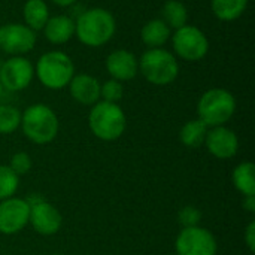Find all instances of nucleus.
<instances>
[{"label": "nucleus", "mask_w": 255, "mask_h": 255, "mask_svg": "<svg viewBox=\"0 0 255 255\" xmlns=\"http://www.w3.org/2000/svg\"><path fill=\"white\" fill-rule=\"evenodd\" d=\"M117 30L114 15L103 7H91L82 12L75 21V34L79 42L97 48L108 43Z\"/></svg>", "instance_id": "nucleus-1"}, {"label": "nucleus", "mask_w": 255, "mask_h": 255, "mask_svg": "<svg viewBox=\"0 0 255 255\" xmlns=\"http://www.w3.org/2000/svg\"><path fill=\"white\" fill-rule=\"evenodd\" d=\"M21 128L28 140L45 145L55 139L58 133V118L49 106L36 103L21 114Z\"/></svg>", "instance_id": "nucleus-2"}, {"label": "nucleus", "mask_w": 255, "mask_h": 255, "mask_svg": "<svg viewBox=\"0 0 255 255\" xmlns=\"http://www.w3.org/2000/svg\"><path fill=\"white\" fill-rule=\"evenodd\" d=\"M88 126L96 137L100 140L112 142L123 136L127 120L126 114L118 106V103L97 102L93 105V109L88 115Z\"/></svg>", "instance_id": "nucleus-3"}, {"label": "nucleus", "mask_w": 255, "mask_h": 255, "mask_svg": "<svg viewBox=\"0 0 255 255\" xmlns=\"http://www.w3.org/2000/svg\"><path fill=\"white\" fill-rule=\"evenodd\" d=\"M34 75L46 88L61 90L67 87L75 76V66L67 54L61 51H49L37 60Z\"/></svg>", "instance_id": "nucleus-4"}, {"label": "nucleus", "mask_w": 255, "mask_h": 255, "mask_svg": "<svg viewBox=\"0 0 255 255\" xmlns=\"http://www.w3.org/2000/svg\"><path fill=\"white\" fill-rule=\"evenodd\" d=\"M236 111L235 96L224 88H211L199 100L197 112L199 120L203 121L208 127L224 126L232 120Z\"/></svg>", "instance_id": "nucleus-5"}, {"label": "nucleus", "mask_w": 255, "mask_h": 255, "mask_svg": "<svg viewBox=\"0 0 255 255\" xmlns=\"http://www.w3.org/2000/svg\"><path fill=\"white\" fill-rule=\"evenodd\" d=\"M139 70L148 82L154 85H169L178 78L179 64L172 52L163 48H151L142 54Z\"/></svg>", "instance_id": "nucleus-6"}, {"label": "nucleus", "mask_w": 255, "mask_h": 255, "mask_svg": "<svg viewBox=\"0 0 255 255\" xmlns=\"http://www.w3.org/2000/svg\"><path fill=\"white\" fill-rule=\"evenodd\" d=\"M172 45L178 57L185 61H199L205 58L209 51V40L206 34L196 25L185 24L172 34Z\"/></svg>", "instance_id": "nucleus-7"}, {"label": "nucleus", "mask_w": 255, "mask_h": 255, "mask_svg": "<svg viewBox=\"0 0 255 255\" xmlns=\"http://www.w3.org/2000/svg\"><path fill=\"white\" fill-rule=\"evenodd\" d=\"M175 248L178 255H217L218 244L209 230L196 226L181 230Z\"/></svg>", "instance_id": "nucleus-8"}, {"label": "nucleus", "mask_w": 255, "mask_h": 255, "mask_svg": "<svg viewBox=\"0 0 255 255\" xmlns=\"http://www.w3.org/2000/svg\"><path fill=\"white\" fill-rule=\"evenodd\" d=\"M36 31L25 24L9 22L0 25V49L10 55H22L36 45Z\"/></svg>", "instance_id": "nucleus-9"}, {"label": "nucleus", "mask_w": 255, "mask_h": 255, "mask_svg": "<svg viewBox=\"0 0 255 255\" xmlns=\"http://www.w3.org/2000/svg\"><path fill=\"white\" fill-rule=\"evenodd\" d=\"M34 76L33 64L22 55L7 58L0 67V84L4 90L21 91L27 88Z\"/></svg>", "instance_id": "nucleus-10"}, {"label": "nucleus", "mask_w": 255, "mask_h": 255, "mask_svg": "<svg viewBox=\"0 0 255 255\" xmlns=\"http://www.w3.org/2000/svg\"><path fill=\"white\" fill-rule=\"evenodd\" d=\"M30 218L28 200L9 197L0 202V233L16 235L21 232Z\"/></svg>", "instance_id": "nucleus-11"}, {"label": "nucleus", "mask_w": 255, "mask_h": 255, "mask_svg": "<svg viewBox=\"0 0 255 255\" xmlns=\"http://www.w3.org/2000/svg\"><path fill=\"white\" fill-rule=\"evenodd\" d=\"M28 203H30L28 223L31 224V227L42 236L55 235L63 224V217L58 212V209L45 200L28 202Z\"/></svg>", "instance_id": "nucleus-12"}, {"label": "nucleus", "mask_w": 255, "mask_h": 255, "mask_svg": "<svg viewBox=\"0 0 255 255\" xmlns=\"http://www.w3.org/2000/svg\"><path fill=\"white\" fill-rule=\"evenodd\" d=\"M205 145L214 157L220 160H229L238 154L239 139L233 130L224 126H218L208 130Z\"/></svg>", "instance_id": "nucleus-13"}, {"label": "nucleus", "mask_w": 255, "mask_h": 255, "mask_svg": "<svg viewBox=\"0 0 255 255\" xmlns=\"http://www.w3.org/2000/svg\"><path fill=\"white\" fill-rule=\"evenodd\" d=\"M106 70L120 82L133 79L139 72V61L134 54L127 49H117L111 52L106 58Z\"/></svg>", "instance_id": "nucleus-14"}, {"label": "nucleus", "mask_w": 255, "mask_h": 255, "mask_svg": "<svg viewBox=\"0 0 255 255\" xmlns=\"http://www.w3.org/2000/svg\"><path fill=\"white\" fill-rule=\"evenodd\" d=\"M70 96L81 105L93 106L100 100V82L87 73H79L69 82Z\"/></svg>", "instance_id": "nucleus-15"}, {"label": "nucleus", "mask_w": 255, "mask_h": 255, "mask_svg": "<svg viewBox=\"0 0 255 255\" xmlns=\"http://www.w3.org/2000/svg\"><path fill=\"white\" fill-rule=\"evenodd\" d=\"M45 37L55 45L69 42L75 36V21L67 15L49 16L48 22L43 27Z\"/></svg>", "instance_id": "nucleus-16"}, {"label": "nucleus", "mask_w": 255, "mask_h": 255, "mask_svg": "<svg viewBox=\"0 0 255 255\" xmlns=\"http://www.w3.org/2000/svg\"><path fill=\"white\" fill-rule=\"evenodd\" d=\"M140 37L149 49L161 48L170 39V28L161 18H154L142 27Z\"/></svg>", "instance_id": "nucleus-17"}, {"label": "nucleus", "mask_w": 255, "mask_h": 255, "mask_svg": "<svg viewBox=\"0 0 255 255\" xmlns=\"http://www.w3.org/2000/svg\"><path fill=\"white\" fill-rule=\"evenodd\" d=\"M22 16L27 27L31 30H42L49 19V9L43 0H27L22 7Z\"/></svg>", "instance_id": "nucleus-18"}, {"label": "nucleus", "mask_w": 255, "mask_h": 255, "mask_svg": "<svg viewBox=\"0 0 255 255\" xmlns=\"http://www.w3.org/2000/svg\"><path fill=\"white\" fill-rule=\"evenodd\" d=\"M208 130H209V127L199 118L191 120L182 126V128L179 131V139L188 148H199L205 143Z\"/></svg>", "instance_id": "nucleus-19"}, {"label": "nucleus", "mask_w": 255, "mask_h": 255, "mask_svg": "<svg viewBox=\"0 0 255 255\" xmlns=\"http://www.w3.org/2000/svg\"><path fill=\"white\" fill-rule=\"evenodd\" d=\"M233 184L244 196H255V166L251 161H244L233 170Z\"/></svg>", "instance_id": "nucleus-20"}, {"label": "nucleus", "mask_w": 255, "mask_h": 255, "mask_svg": "<svg viewBox=\"0 0 255 255\" xmlns=\"http://www.w3.org/2000/svg\"><path fill=\"white\" fill-rule=\"evenodd\" d=\"M161 19L169 25V28H181L187 24L188 19V10L185 7V4L179 0H167L163 4L161 9Z\"/></svg>", "instance_id": "nucleus-21"}, {"label": "nucleus", "mask_w": 255, "mask_h": 255, "mask_svg": "<svg viewBox=\"0 0 255 255\" xmlns=\"http://www.w3.org/2000/svg\"><path fill=\"white\" fill-rule=\"evenodd\" d=\"M248 0H212V12L221 21H235L245 12Z\"/></svg>", "instance_id": "nucleus-22"}, {"label": "nucleus", "mask_w": 255, "mask_h": 255, "mask_svg": "<svg viewBox=\"0 0 255 255\" xmlns=\"http://www.w3.org/2000/svg\"><path fill=\"white\" fill-rule=\"evenodd\" d=\"M21 126V112L10 105H0V134H10Z\"/></svg>", "instance_id": "nucleus-23"}, {"label": "nucleus", "mask_w": 255, "mask_h": 255, "mask_svg": "<svg viewBox=\"0 0 255 255\" xmlns=\"http://www.w3.org/2000/svg\"><path fill=\"white\" fill-rule=\"evenodd\" d=\"M19 176H16L9 166L0 164V202L13 197L16 193Z\"/></svg>", "instance_id": "nucleus-24"}, {"label": "nucleus", "mask_w": 255, "mask_h": 255, "mask_svg": "<svg viewBox=\"0 0 255 255\" xmlns=\"http://www.w3.org/2000/svg\"><path fill=\"white\" fill-rule=\"evenodd\" d=\"M124 96V87L117 79H108L103 85H100V97H103V102L109 103H118Z\"/></svg>", "instance_id": "nucleus-25"}, {"label": "nucleus", "mask_w": 255, "mask_h": 255, "mask_svg": "<svg viewBox=\"0 0 255 255\" xmlns=\"http://www.w3.org/2000/svg\"><path fill=\"white\" fill-rule=\"evenodd\" d=\"M9 167L16 176L25 175L31 169V158L27 152H16L12 155Z\"/></svg>", "instance_id": "nucleus-26"}, {"label": "nucleus", "mask_w": 255, "mask_h": 255, "mask_svg": "<svg viewBox=\"0 0 255 255\" xmlns=\"http://www.w3.org/2000/svg\"><path fill=\"white\" fill-rule=\"evenodd\" d=\"M178 218H179V223H181V226L184 229H187V227H196V226H199V223L202 220V214L194 206H185V208H182L179 211Z\"/></svg>", "instance_id": "nucleus-27"}, {"label": "nucleus", "mask_w": 255, "mask_h": 255, "mask_svg": "<svg viewBox=\"0 0 255 255\" xmlns=\"http://www.w3.org/2000/svg\"><path fill=\"white\" fill-rule=\"evenodd\" d=\"M245 241H247V245L250 248L251 253L255 251V221H251L247 227V232H245Z\"/></svg>", "instance_id": "nucleus-28"}, {"label": "nucleus", "mask_w": 255, "mask_h": 255, "mask_svg": "<svg viewBox=\"0 0 255 255\" xmlns=\"http://www.w3.org/2000/svg\"><path fill=\"white\" fill-rule=\"evenodd\" d=\"M244 208H245L248 212H255V196H245Z\"/></svg>", "instance_id": "nucleus-29"}, {"label": "nucleus", "mask_w": 255, "mask_h": 255, "mask_svg": "<svg viewBox=\"0 0 255 255\" xmlns=\"http://www.w3.org/2000/svg\"><path fill=\"white\" fill-rule=\"evenodd\" d=\"M52 1H54L55 4H58V6H63V7H64V6H70V4H73L76 0H52Z\"/></svg>", "instance_id": "nucleus-30"}, {"label": "nucleus", "mask_w": 255, "mask_h": 255, "mask_svg": "<svg viewBox=\"0 0 255 255\" xmlns=\"http://www.w3.org/2000/svg\"><path fill=\"white\" fill-rule=\"evenodd\" d=\"M1 93H3V87H1V84H0V96H1Z\"/></svg>", "instance_id": "nucleus-31"}, {"label": "nucleus", "mask_w": 255, "mask_h": 255, "mask_svg": "<svg viewBox=\"0 0 255 255\" xmlns=\"http://www.w3.org/2000/svg\"><path fill=\"white\" fill-rule=\"evenodd\" d=\"M54 255H61V254H54Z\"/></svg>", "instance_id": "nucleus-32"}]
</instances>
